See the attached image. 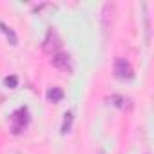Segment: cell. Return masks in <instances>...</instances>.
<instances>
[{"label":"cell","mask_w":154,"mask_h":154,"mask_svg":"<svg viewBox=\"0 0 154 154\" xmlns=\"http://www.w3.org/2000/svg\"><path fill=\"white\" fill-rule=\"evenodd\" d=\"M114 74H116V78H120V80H131L134 76V69H132V65L125 58H118L114 62Z\"/></svg>","instance_id":"6da1fadb"},{"label":"cell","mask_w":154,"mask_h":154,"mask_svg":"<svg viewBox=\"0 0 154 154\" xmlns=\"http://www.w3.org/2000/svg\"><path fill=\"white\" fill-rule=\"evenodd\" d=\"M11 122H13V132H15V134H18L20 131H24L26 125H27V122H29V118H27V109H18V111H15V114L11 116Z\"/></svg>","instance_id":"7a4b0ae2"},{"label":"cell","mask_w":154,"mask_h":154,"mask_svg":"<svg viewBox=\"0 0 154 154\" xmlns=\"http://www.w3.org/2000/svg\"><path fill=\"white\" fill-rule=\"evenodd\" d=\"M60 49V38L56 36V33L51 29L49 33H47V36H45V40H44V51L45 53H56Z\"/></svg>","instance_id":"3957f363"},{"label":"cell","mask_w":154,"mask_h":154,"mask_svg":"<svg viewBox=\"0 0 154 154\" xmlns=\"http://www.w3.org/2000/svg\"><path fill=\"white\" fill-rule=\"evenodd\" d=\"M53 65L60 71H71V60H69V54L65 53H56L53 56Z\"/></svg>","instance_id":"277c9868"},{"label":"cell","mask_w":154,"mask_h":154,"mask_svg":"<svg viewBox=\"0 0 154 154\" xmlns=\"http://www.w3.org/2000/svg\"><path fill=\"white\" fill-rule=\"evenodd\" d=\"M0 29H2V33L8 36V40H9V44H11V45H17V44H18V38H17L15 31H13L9 26H6L4 22H0Z\"/></svg>","instance_id":"5b68a950"},{"label":"cell","mask_w":154,"mask_h":154,"mask_svg":"<svg viewBox=\"0 0 154 154\" xmlns=\"http://www.w3.org/2000/svg\"><path fill=\"white\" fill-rule=\"evenodd\" d=\"M47 100L49 102H53V103H56V102H60L62 98H63V91L60 89V87H51L49 91H47Z\"/></svg>","instance_id":"8992f818"},{"label":"cell","mask_w":154,"mask_h":154,"mask_svg":"<svg viewBox=\"0 0 154 154\" xmlns=\"http://www.w3.org/2000/svg\"><path fill=\"white\" fill-rule=\"evenodd\" d=\"M72 120H74V116H72V112L69 111V112H65V118H63V125H62V134H67L69 131H71V125H72Z\"/></svg>","instance_id":"52a82bcc"},{"label":"cell","mask_w":154,"mask_h":154,"mask_svg":"<svg viewBox=\"0 0 154 154\" xmlns=\"http://www.w3.org/2000/svg\"><path fill=\"white\" fill-rule=\"evenodd\" d=\"M4 84L9 87V89H15L17 85H18V78L15 74H11V76H6V80H4Z\"/></svg>","instance_id":"ba28073f"},{"label":"cell","mask_w":154,"mask_h":154,"mask_svg":"<svg viewBox=\"0 0 154 154\" xmlns=\"http://www.w3.org/2000/svg\"><path fill=\"white\" fill-rule=\"evenodd\" d=\"M112 100H114V102H112L114 105H118V107H122V109L125 107V103H123V102H127V100H125L123 96H112Z\"/></svg>","instance_id":"9c48e42d"}]
</instances>
